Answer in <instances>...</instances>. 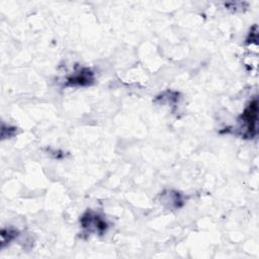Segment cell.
<instances>
[{"label": "cell", "instance_id": "6da1fadb", "mask_svg": "<svg viewBox=\"0 0 259 259\" xmlns=\"http://www.w3.org/2000/svg\"><path fill=\"white\" fill-rule=\"evenodd\" d=\"M257 111H258L257 99H254L249 103V105L246 107V109L242 113L240 117V123H241V128L245 127V132L243 134L244 137H248L252 139L256 135Z\"/></svg>", "mask_w": 259, "mask_h": 259}, {"label": "cell", "instance_id": "7a4b0ae2", "mask_svg": "<svg viewBox=\"0 0 259 259\" xmlns=\"http://www.w3.org/2000/svg\"><path fill=\"white\" fill-rule=\"evenodd\" d=\"M81 225L88 232H95L102 234L106 230V223L97 214L89 211L86 212L81 219Z\"/></svg>", "mask_w": 259, "mask_h": 259}, {"label": "cell", "instance_id": "3957f363", "mask_svg": "<svg viewBox=\"0 0 259 259\" xmlns=\"http://www.w3.org/2000/svg\"><path fill=\"white\" fill-rule=\"evenodd\" d=\"M93 81V74L89 70H82L76 75L69 78L71 85H88Z\"/></svg>", "mask_w": 259, "mask_h": 259}]
</instances>
